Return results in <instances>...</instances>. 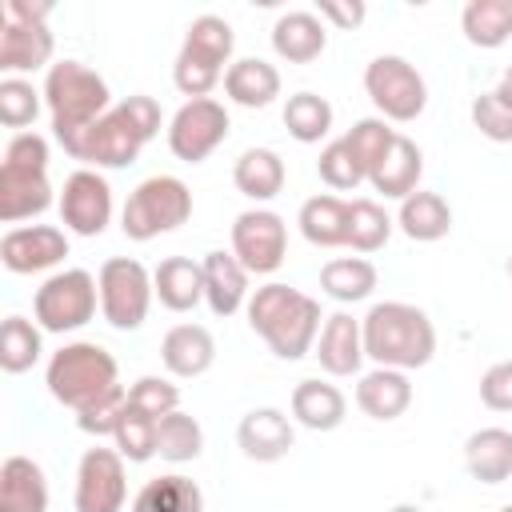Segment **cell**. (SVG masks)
Listing matches in <instances>:
<instances>
[{
    "label": "cell",
    "instance_id": "27",
    "mask_svg": "<svg viewBox=\"0 0 512 512\" xmlns=\"http://www.w3.org/2000/svg\"><path fill=\"white\" fill-rule=\"evenodd\" d=\"M152 288L168 312H192L204 300V264L188 256H164L152 272Z\"/></svg>",
    "mask_w": 512,
    "mask_h": 512
},
{
    "label": "cell",
    "instance_id": "44",
    "mask_svg": "<svg viewBox=\"0 0 512 512\" xmlns=\"http://www.w3.org/2000/svg\"><path fill=\"white\" fill-rule=\"evenodd\" d=\"M128 404L140 408V412H148L152 420H164L168 412L180 408V388L172 380H164V376H140L128 388Z\"/></svg>",
    "mask_w": 512,
    "mask_h": 512
},
{
    "label": "cell",
    "instance_id": "33",
    "mask_svg": "<svg viewBox=\"0 0 512 512\" xmlns=\"http://www.w3.org/2000/svg\"><path fill=\"white\" fill-rule=\"evenodd\" d=\"M376 264L364 256H336L320 268V292L336 304H360L376 292Z\"/></svg>",
    "mask_w": 512,
    "mask_h": 512
},
{
    "label": "cell",
    "instance_id": "3",
    "mask_svg": "<svg viewBox=\"0 0 512 512\" xmlns=\"http://www.w3.org/2000/svg\"><path fill=\"white\" fill-rule=\"evenodd\" d=\"M360 332H364V356L376 368L412 372L436 356V328L428 312L404 300L372 304L360 320Z\"/></svg>",
    "mask_w": 512,
    "mask_h": 512
},
{
    "label": "cell",
    "instance_id": "38",
    "mask_svg": "<svg viewBox=\"0 0 512 512\" xmlns=\"http://www.w3.org/2000/svg\"><path fill=\"white\" fill-rule=\"evenodd\" d=\"M284 128L300 144H320L332 132V104L316 92H296L284 104Z\"/></svg>",
    "mask_w": 512,
    "mask_h": 512
},
{
    "label": "cell",
    "instance_id": "39",
    "mask_svg": "<svg viewBox=\"0 0 512 512\" xmlns=\"http://www.w3.org/2000/svg\"><path fill=\"white\" fill-rule=\"evenodd\" d=\"M396 220L368 196L348 200V248L352 252H380L392 236Z\"/></svg>",
    "mask_w": 512,
    "mask_h": 512
},
{
    "label": "cell",
    "instance_id": "23",
    "mask_svg": "<svg viewBox=\"0 0 512 512\" xmlns=\"http://www.w3.org/2000/svg\"><path fill=\"white\" fill-rule=\"evenodd\" d=\"M420 176H424V152L416 148V140H408V136L396 132L392 148H388L384 160L372 168L368 184H372L384 200H408V196L416 192Z\"/></svg>",
    "mask_w": 512,
    "mask_h": 512
},
{
    "label": "cell",
    "instance_id": "29",
    "mask_svg": "<svg viewBox=\"0 0 512 512\" xmlns=\"http://www.w3.org/2000/svg\"><path fill=\"white\" fill-rule=\"evenodd\" d=\"M396 228L416 244H436V240H444L452 232V208H448V200L440 192L416 188L408 200H400Z\"/></svg>",
    "mask_w": 512,
    "mask_h": 512
},
{
    "label": "cell",
    "instance_id": "49",
    "mask_svg": "<svg viewBox=\"0 0 512 512\" xmlns=\"http://www.w3.org/2000/svg\"><path fill=\"white\" fill-rule=\"evenodd\" d=\"M4 16L8 20H20V24H48L52 4L48 0H8L4 4Z\"/></svg>",
    "mask_w": 512,
    "mask_h": 512
},
{
    "label": "cell",
    "instance_id": "36",
    "mask_svg": "<svg viewBox=\"0 0 512 512\" xmlns=\"http://www.w3.org/2000/svg\"><path fill=\"white\" fill-rule=\"evenodd\" d=\"M40 336H44V328L36 320L4 316V324H0V368L8 376L28 372L40 360V352H44V340Z\"/></svg>",
    "mask_w": 512,
    "mask_h": 512
},
{
    "label": "cell",
    "instance_id": "22",
    "mask_svg": "<svg viewBox=\"0 0 512 512\" xmlns=\"http://www.w3.org/2000/svg\"><path fill=\"white\" fill-rule=\"evenodd\" d=\"M324 48H328V28H324V20L316 12L296 8V12L276 16V24H272V52L280 60H288V64H312Z\"/></svg>",
    "mask_w": 512,
    "mask_h": 512
},
{
    "label": "cell",
    "instance_id": "47",
    "mask_svg": "<svg viewBox=\"0 0 512 512\" xmlns=\"http://www.w3.org/2000/svg\"><path fill=\"white\" fill-rule=\"evenodd\" d=\"M480 404L492 412H512V360H500L480 376Z\"/></svg>",
    "mask_w": 512,
    "mask_h": 512
},
{
    "label": "cell",
    "instance_id": "46",
    "mask_svg": "<svg viewBox=\"0 0 512 512\" xmlns=\"http://www.w3.org/2000/svg\"><path fill=\"white\" fill-rule=\"evenodd\" d=\"M468 112H472V128H476L484 140H492V144H512V112H508L492 92H480Z\"/></svg>",
    "mask_w": 512,
    "mask_h": 512
},
{
    "label": "cell",
    "instance_id": "4",
    "mask_svg": "<svg viewBox=\"0 0 512 512\" xmlns=\"http://www.w3.org/2000/svg\"><path fill=\"white\" fill-rule=\"evenodd\" d=\"M44 108L52 116V136L68 148L80 132H88L112 108V92H108V80L88 64L56 60L44 72Z\"/></svg>",
    "mask_w": 512,
    "mask_h": 512
},
{
    "label": "cell",
    "instance_id": "5",
    "mask_svg": "<svg viewBox=\"0 0 512 512\" xmlns=\"http://www.w3.org/2000/svg\"><path fill=\"white\" fill-rule=\"evenodd\" d=\"M48 140L40 132H16L4 144L0 160V220L20 224L52 208V180H48Z\"/></svg>",
    "mask_w": 512,
    "mask_h": 512
},
{
    "label": "cell",
    "instance_id": "1",
    "mask_svg": "<svg viewBox=\"0 0 512 512\" xmlns=\"http://www.w3.org/2000/svg\"><path fill=\"white\" fill-rule=\"evenodd\" d=\"M248 328L280 356V360H300L316 348V336H320V300L300 292V288H288L280 280L272 284H260L252 296H248Z\"/></svg>",
    "mask_w": 512,
    "mask_h": 512
},
{
    "label": "cell",
    "instance_id": "10",
    "mask_svg": "<svg viewBox=\"0 0 512 512\" xmlns=\"http://www.w3.org/2000/svg\"><path fill=\"white\" fill-rule=\"evenodd\" d=\"M96 284H100V316L120 328V332H136L144 320H148V308H152V272L132 260V256H112L100 264L96 272Z\"/></svg>",
    "mask_w": 512,
    "mask_h": 512
},
{
    "label": "cell",
    "instance_id": "34",
    "mask_svg": "<svg viewBox=\"0 0 512 512\" xmlns=\"http://www.w3.org/2000/svg\"><path fill=\"white\" fill-rule=\"evenodd\" d=\"M132 512H204V492L192 476L168 472L132 496Z\"/></svg>",
    "mask_w": 512,
    "mask_h": 512
},
{
    "label": "cell",
    "instance_id": "52",
    "mask_svg": "<svg viewBox=\"0 0 512 512\" xmlns=\"http://www.w3.org/2000/svg\"><path fill=\"white\" fill-rule=\"evenodd\" d=\"M508 276H512V256H508Z\"/></svg>",
    "mask_w": 512,
    "mask_h": 512
},
{
    "label": "cell",
    "instance_id": "15",
    "mask_svg": "<svg viewBox=\"0 0 512 512\" xmlns=\"http://www.w3.org/2000/svg\"><path fill=\"white\" fill-rule=\"evenodd\" d=\"M60 224L76 236H100L112 220V188L96 168H76L60 188Z\"/></svg>",
    "mask_w": 512,
    "mask_h": 512
},
{
    "label": "cell",
    "instance_id": "31",
    "mask_svg": "<svg viewBox=\"0 0 512 512\" xmlns=\"http://www.w3.org/2000/svg\"><path fill=\"white\" fill-rule=\"evenodd\" d=\"M468 476L480 484H504L512 476V432L508 428H480L464 440Z\"/></svg>",
    "mask_w": 512,
    "mask_h": 512
},
{
    "label": "cell",
    "instance_id": "24",
    "mask_svg": "<svg viewBox=\"0 0 512 512\" xmlns=\"http://www.w3.org/2000/svg\"><path fill=\"white\" fill-rule=\"evenodd\" d=\"M412 404V380L396 368H372L356 380V408L372 420H396Z\"/></svg>",
    "mask_w": 512,
    "mask_h": 512
},
{
    "label": "cell",
    "instance_id": "32",
    "mask_svg": "<svg viewBox=\"0 0 512 512\" xmlns=\"http://www.w3.org/2000/svg\"><path fill=\"white\" fill-rule=\"evenodd\" d=\"M300 236L312 244V248H340L348 244V200L340 196H308L300 204Z\"/></svg>",
    "mask_w": 512,
    "mask_h": 512
},
{
    "label": "cell",
    "instance_id": "7",
    "mask_svg": "<svg viewBox=\"0 0 512 512\" xmlns=\"http://www.w3.org/2000/svg\"><path fill=\"white\" fill-rule=\"evenodd\" d=\"M232 48H236V32L224 16H196L184 32V44L176 52V64H172V84L188 96V100H200L208 96L224 72L232 68Z\"/></svg>",
    "mask_w": 512,
    "mask_h": 512
},
{
    "label": "cell",
    "instance_id": "9",
    "mask_svg": "<svg viewBox=\"0 0 512 512\" xmlns=\"http://www.w3.org/2000/svg\"><path fill=\"white\" fill-rule=\"evenodd\" d=\"M96 304H100V284L88 268H64V272H52L36 296H32V316L44 332H76L84 328L92 316H96Z\"/></svg>",
    "mask_w": 512,
    "mask_h": 512
},
{
    "label": "cell",
    "instance_id": "40",
    "mask_svg": "<svg viewBox=\"0 0 512 512\" xmlns=\"http://www.w3.org/2000/svg\"><path fill=\"white\" fill-rule=\"evenodd\" d=\"M156 428H160V420H152L148 412L124 404L120 424H116V436H112V440H116V452H120L128 464L152 460V456H156Z\"/></svg>",
    "mask_w": 512,
    "mask_h": 512
},
{
    "label": "cell",
    "instance_id": "51",
    "mask_svg": "<svg viewBox=\"0 0 512 512\" xmlns=\"http://www.w3.org/2000/svg\"><path fill=\"white\" fill-rule=\"evenodd\" d=\"M388 512H424L420 504H396V508H388Z\"/></svg>",
    "mask_w": 512,
    "mask_h": 512
},
{
    "label": "cell",
    "instance_id": "42",
    "mask_svg": "<svg viewBox=\"0 0 512 512\" xmlns=\"http://www.w3.org/2000/svg\"><path fill=\"white\" fill-rule=\"evenodd\" d=\"M340 140L348 144V152L356 156V164L364 168V176H372V168H376V164L384 160V152L392 148L396 128H392L388 120H380V116H368V120H356Z\"/></svg>",
    "mask_w": 512,
    "mask_h": 512
},
{
    "label": "cell",
    "instance_id": "14",
    "mask_svg": "<svg viewBox=\"0 0 512 512\" xmlns=\"http://www.w3.org/2000/svg\"><path fill=\"white\" fill-rule=\"evenodd\" d=\"M128 500V472L116 448H88L76 464V512H120Z\"/></svg>",
    "mask_w": 512,
    "mask_h": 512
},
{
    "label": "cell",
    "instance_id": "48",
    "mask_svg": "<svg viewBox=\"0 0 512 512\" xmlns=\"http://www.w3.org/2000/svg\"><path fill=\"white\" fill-rule=\"evenodd\" d=\"M316 16H320V20H328V24H336V28H356V24H364V16H368V8H364L360 0H348V4H336V0H324V4L316 8Z\"/></svg>",
    "mask_w": 512,
    "mask_h": 512
},
{
    "label": "cell",
    "instance_id": "19",
    "mask_svg": "<svg viewBox=\"0 0 512 512\" xmlns=\"http://www.w3.org/2000/svg\"><path fill=\"white\" fill-rule=\"evenodd\" d=\"M200 264H204V304L212 316H236L240 308H248V296H252L248 292V268L232 252L216 248Z\"/></svg>",
    "mask_w": 512,
    "mask_h": 512
},
{
    "label": "cell",
    "instance_id": "26",
    "mask_svg": "<svg viewBox=\"0 0 512 512\" xmlns=\"http://www.w3.org/2000/svg\"><path fill=\"white\" fill-rule=\"evenodd\" d=\"M0 512H48V480L36 460L8 456L0 464Z\"/></svg>",
    "mask_w": 512,
    "mask_h": 512
},
{
    "label": "cell",
    "instance_id": "11",
    "mask_svg": "<svg viewBox=\"0 0 512 512\" xmlns=\"http://www.w3.org/2000/svg\"><path fill=\"white\" fill-rule=\"evenodd\" d=\"M364 92L376 104L380 120L412 124L428 108V84L404 56H376L364 68Z\"/></svg>",
    "mask_w": 512,
    "mask_h": 512
},
{
    "label": "cell",
    "instance_id": "28",
    "mask_svg": "<svg viewBox=\"0 0 512 512\" xmlns=\"http://www.w3.org/2000/svg\"><path fill=\"white\" fill-rule=\"evenodd\" d=\"M224 96L240 108H268L280 96V72L276 64L260 60V56H240L232 60V68L224 72Z\"/></svg>",
    "mask_w": 512,
    "mask_h": 512
},
{
    "label": "cell",
    "instance_id": "12",
    "mask_svg": "<svg viewBox=\"0 0 512 512\" xmlns=\"http://www.w3.org/2000/svg\"><path fill=\"white\" fill-rule=\"evenodd\" d=\"M228 128H232V120L220 100H212V96L184 100L176 108V116L168 120V148L176 160L200 164L228 140Z\"/></svg>",
    "mask_w": 512,
    "mask_h": 512
},
{
    "label": "cell",
    "instance_id": "30",
    "mask_svg": "<svg viewBox=\"0 0 512 512\" xmlns=\"http://www.w3.org/2000/svg\"><path fill=\"white\" fill-rule=\"evenodd\" d=\"M284 180H288L284 160H280V152H272V148H244V152L236 156V164H232V184H236V192L248 196V200H256V204L280 196V192H284Z\"/></svg>",
    "mask_w": 512,
    "mask_h": 512
},
{
    "label": "cell",
    "instance_id": "21",
    "mask_svg": "<svg viewBox=\"0 0 512 512\" xmlns=\"http://www.w3.org/2000/svg\"><path fill=\"white\" fill-rule=\"evenodd\" d=\"M52 32L48 24H20V20H8L0 24V72L16 76V72H36V68H52Z\"/></svg>",
    "mask_w": 512,
    "mask_h": 512
},
{
    "label": "cell",
    "instance_id": "25",
    "mask_svg": "<svg viewBox=\"0 0 512 512\" xmlns=\"http://www.w3.org/2000/svg\"><path fill=\"white\" fill-rule=\"evenodd\" d=\"M348 416V400L328 380H300L292 388V420L308 432H332Z\"/></svg>",
    "mask_w": 512,
    "mask_h": 512
},
{
    "label": "cell",
    "instance_id": "45",
    "mask_svg": "<svg viewBox=\"0 0 512 512\" xmlns=\"http://www.w3.org/2000/svg\"><path fill=\"white\" fill-rule=\"evenodd\" d=\"M124 404H128V388L120 384V388H112L108 396H100L96 404L80 408V412H76V428L88 432V436H96V440H100V436H116V424H120Z\"/></svg>",
    "mask_w": 512,
    "mask_h": 512
},
{
    "label": "cell",
    "instance_id": "16",
    "mask_svg": "<svg viewBox=\"0 0 512 512\" xmlns=\"http://www.w3.org/2000/svg\"><path fill=\"white\" fill-rule=\"evenodd\" d=\"M68 256V236L64 228L52 224H20L0 236V264L16 276L48 272Z\"/></svg>",
    "mask_w": 512,
    "mask_h": 512
},
{
    "label": "cell",
    "instance_id": "20",
    "mask_svg": "<svg viewBox=\"0 0 512 512\" xmlns=\"http://www.w3.org/2000/svg\"><path fill=\"white\" fill-rule=\"evenodd\" d=\"M160 360H164L168 376L196 380L216 364V340L204 324H176L160 340Z\"/></svg>",
    "mask_w": 512,
    "mask_h": 512
},
{
    "label": "cell",
    "instance_id": "18",
    "mask_svg": "<svg viewBox=\"0 0 512 512\" xmlns=\"http://www.w3.org/2000/svg\"><path fill=\"white\" fill-rule=\"evenodd\" d=\"M312 356L320 360V368H324L328 376H356L360 364L368 360V356H364L360 320H356L352 312H332V316H324Z\"/></svg>",
    "mask_w": 512,
    "mask_h": 512
},
{
    "label": "cell",
    "instance_id": "43",
    "mask_svg": "<svg viewBox=\"0 0 512 512\" xmlns=\"http://www.w3.org/2000/svg\"><path fill=\"white\" fill-rule=\"evenodd\" d=\"M316 172H320V180H324L328 188H336V192H352V188H360V184L368 180L344 140L324 144V152H320V160H316Z\"/></svg>",
    "mask_w": 512,
    "mask_h": 512
},
{
    "label": "cell",
    "instance_id": "53",
    "mask_svg": "<svg viewBox=\"0 0 512 512\" xmlns=\"http://www.w3.org/2000/svg\"><path fill=\"white\" fill-rule=\"evenodd\" d=\"M500 512H512V504H504V508H500Z\"/></svg>",
    "mask_w": 512,
    "mask_h": 512
},
{
    "label": "cell",
    "instance_id": "8",
    "mask_svg": "<svg viewBox=\"0 0 512 512\" xmlns=\"http://www.w3.org/2000/svg\"><path fill=\"white\" fill-rule=\"evenodd\" d=\"M192 216V192L180 176H148L140 180L128 200H124V212H120V232L136 244H148L164 232H176L180 224H188Z\"/></svg>",
    "mask_w": 512,
    "mask_h": 512
},
{
    "label": "cell",
    "instance_id": "2",
    "mask_svg": "<svg viewBox=\"0 0 512 512\" xmlns=\"http://www.w3.org/2000/svg\"><path fill=\"white\" fill-rule=\"evenodd\" d=\"M160 132V104L152 96H128L112 104L88 132H80L64 152L72 160L100 168H128L136 164L140 148Z\"/></svg>",
    "mask_w": 512,
    "mask_h": 512
},
{
    "label": "cell",
    "instance_id": "35",
    "mask_svg": "<svg viewBox=\"0 0 512 512\" xmlns=\"http://www.w3.org/2000/svg\"><path fill=\"white\" fill-rule=\"evenodd\" d=\"M460 32L472 48H500L512 40V0H468Z\"/></svg>",
    "mask_w": 512,
    "mask_h": 512
},
{
    "label": "cell",
    "instance_id": "13",
    "mask_svg": "<svg viewBox=\"0 0 512 512\" xmlns=\"http://www.w3.org/2000/svg\"><path fill=\"white\" fill-rule=\"evenodd\" d=\"M232 256L248 276H272L288 256V224L272 208H248L232 220Z\"/></svg>",
    "mask_w": 512,
    "mask_h": 512
},
{
    "label": "cell",
    "instance_id": "6",
    "mask_svg": "<svg viewBox=\"0 0 512 512\" xmlns=\"http://www.w3.org/2000/svg\"><path fill=\"white\" fill-rule=\"evenodd\" d=\"M44 384H48L52 400L80 412V408L96 404L100 396H108L112 388H120L116 356L96 340H72L60 352H52V360L44 368Z\"/></svg>",
    "mask_w": 512,
    "mask_h": 512
},
{
    "label": "cell",
    "instance_id": "37",
    "mask_svg": "<svg viewBox=\"0 0 512 512\" xmlns=\"http://www.w3.org/2000/svg\"><path fill=\"white\" fill-rule=\"evenodd\" d=\"M200 452H204V428H200V420L188 416V412H180V408L168 412L160 420V428H156V456L168 460V464H188Z\"/></svg>",
    "mask_w": 512,
    "mask_h": 512
},
{
    "label": "cell",
    "instance_id": "17",
    "mask_svg": "<svg viewBox=\"0 0 512 512\" xmlns=\"http://www.w3.org/2000/svg\"><path fill=\"white\" fill-rule=\"evenodd\" d=\"M236 444L256 464H276L296 444V428L280 408H252L236 424Z\"/></svg>",
    "mask_w": 512,
    "mask_h": 512
},
{
    "label": "cell",
    "instance_id": "41",
    "mask_svg": "<svg viewBox=\"0 0 512 512\" xmlns=\"http://www.w3.org/2000/svg\"><path fill=\"white\" fill-rule=\"evenodd\" d=\"M44 104V88H32V80L24 76H4L0 80V124L28 132V124H36Z\"/></svg>",
    "mask_w": 512,
    "mask_h": 512
},
{
    "label": "cell",
    "instance_id": "50",
    "mask_svg": "<svg viewBox=\"0 0 512 512\" xmlns=\"http://www.w3.org/2000/svg\"><path fill=\"white\" fill-rule=\"evenodd\" d=\"M492 96H496V100H500V104L512 112V64L504 68V76H500V84L492 88Z\"/></svg>",
    "mask_w": 512,
    "mask_h": 512
}]
</instances>
